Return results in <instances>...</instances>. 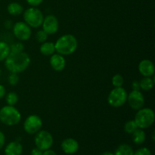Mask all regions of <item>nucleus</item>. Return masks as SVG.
I'll list each match as a JSON object with an SVG mask.
<instances>
[{"instance_id": "nucleus-17", "label": "nucleus", "mask_w": 155, "mask_h": 155, "mask_svg": "<svg viewBox=\"0 0 155 155\" xmlns=\"http://www.w3.org/2000/svg\"><path fill=\"white\" fill-rule=\"evenodd\" d=\"M132 138H133V141L136 145H140L143 144L145 142L146 139V134H145L144 130L140 128H138L137 130H135L133 133H132Z\"/></svg>"}, {"instance_id": "nucleus-34", "label": "nucleus", "mask_w": 155, "mask_h": 155, "mask_svg": "<svg viewBox=\"0 0 155 155\" xmlns=\"http://www.w3.org/2000/svg\"><path fill=\"white\" fill-rule=\"evenodd\" d=\"M42 155H57V154H56V153L54 152V151H52V150H51L49 148V149L42 151Z\"/></svg>"}, {"instance_id": "nucleus-18", "label": "nucleus", "mask_w": 155, "mask_h": 155, "mask_svg": "<svg viewBox=\"0 0 155 155\" xmlns=\"http://www.w3.org/2000/svg\"><path fill=\"white\" fill-rule=\"evenodd\" d=\"M8 13L12 16H19L24 12V8L18 2H11L7 7Z\"/></svg>"}, {"instance_id": "nucleus-19", "label": "nucleus", "mask_w": 155, "mask_h": 155, "mask_svg": "<svg viewBox=\"0 0 155 155\" xmlns=\"http://www.w3.org/2000/svg\"><path fill=\"white\" fill-rule=\"evenodd\" d=\"M140 85V89L143 91H150L153 89L154 85V79L150 77H144L142 80L139 81Z\"/></svg>"}, {"instance_id": "nucleus-33", "label": "nucleus", "mask_w": 155, "mask_h": 155, "mask_svg": "<svg viewBox=\"0 0 155 155\" xmlns=\"http://www.w3.org/2000/svg\"><path fill=\"white\" fill-rule=\"evenodd\" d=\"M30 155H42V151H41L39 148H33L31 151V154Z\"/></svg>"}, {"instance_id": "nucleus-14", "label": "nucleus", "mask_w": 155, "mask_h": 155, "mask_svg": "<svg viewBox=\"0 0 155 155\" xmlns=\"http://www.w3.org/2000/svg\"><path fill=\"white\" fill-rule=\"evenodd\" d=\"M49 64L54 71L61 72L65 68L66 60L64 58V56L61 55L58 53H54L52 55H51Z\"/></svg>"}, {"instance_id": "nucleus-24", "label": "nucleus", "mask_w": 155, "mask_h": 155, "mask_svg": "<svg viewBox=\"0 0 155 155\" xmlns=\"http://www.w3.org/2000/svg\"><path fill=\"white\" fill-rule=\"evenodd\" d=\"M112 85L114 87H122L124 83V78L121 74H115L111 80Z\"/></svg>"}, {"instance_id": "nucleus-11", "label": "nucleus", "mask_w": 155, "mask_h": 155, "mask_svg": "<svg viewBox=\"0 0 155 155\" xmlns=\"http://www.w3.org/2000/svg\"><path fill=\"white\" fill-rule=\"evenodd\" d=\"M42 30L48 35H53L58 30L59 23L58 20L54 15H48L44 17L42 24Z\"/></svg>"}, {"instance_id": "nucleus-31", "label": "nucleus", "mask_w": 155, "mask_h": 155, "mask_svg": "<svg viewBox=\"0 0 155 155\" xmlns=\"http://www.w3.org/2000/svg\"><path fill=\"white\" fill-rule=\"evenodd\" d=\"M6 95V89L3 85L0 84V99L4 98Z\"/></svg>"}, {"instance_id": "nucleus-9", "label": "nucleus", "mask_w": 155, "mask_h": 155, "mask_svg": "<svg viewBox=\"0 0 155 155\" xmlns=\"http://www.w3.org/2000/svg\"><path fill=\"white\" fill-rule=\"evenodd\" d=\"M42 127V120L38 115L32 114L27 117L24 122V130L30 135L36 134Z\"/></svg>"}, {"instance_id": "nucleus-16", "label": "nucleus", "mask_w": 155, "mask_h": 155, "mask_svg": "<svg viewBox=\"0 0 155 155\" xmlns=\"http://www.w3.org/2000/svg\"><path fill=\"white\" fill-rule=\"evenodd\" d=\"M39 51L42 55L45 56H51L53 54L56 52L55 46L54 43L51 42H47L45 41V42H42L39 48Z\"/></svg>"}, {"instance_id": "nucleus-2", "label": "nucleus", "mask_w": 155, "mask_h": 155, "mask_svg": "<svg viewBox=\"0 0 155 155\" xmlns=\"http://www.w3.org/2000/svg\"><path fill=\"white\" fill-rule=\"evenodd\" d=\"M56 52L63 56L74 54L78 47V41L72 34H65L59 37L54 43Z\"/></svg>"}, {"instance_id": "nucleus-23", "label": "nucleus", "mask_w": 155, "mask_h": 155, "mask_svg": "<svg viewBox=\"0 0 155 155\" xmlns=\"http://www.w3.org/2000/svg\"><path fill=\"white\" fill-rule=\"evenodd\" d=\"M124 129L126 133H128V134H132L135 130H137L138 127L134 120H130L125 123Z\"/></svg>"}, {"instance_id": "nucleus-1", "label": "nucleus", "mask_w": 155, "mask_h": 155, "mask_svg": "<svg viewBox=\"0 0 155 155\" xmlns=\"http://www.w3.org/2000/svg\"><path fill=\"white\" fill-rule=\"evenodd\" d=\"M30 57L24 51L21 52L10 51L5 60V65L9 72L18 74L25 71L30 66Z\"/></svg>"}, {"instance_id": "nucleus-30", "label": "nucleus", "mask_w": 155, "mask_h": 155, "mask_svg": "<svg viewBox=\"0 0 155 155\" xmlns=\"http://www.w3.org/2000/svg\"><path fill=\"white\" fill-rule=\"evenodd\" d=\"M5 142V136L2 131H0V150L4 147Z\"/></svg>"}, {"instance_id": "nucleus-8", "label": "nucleus", "mask_w": 155, "mask_h": 155, "mask_svg": "<svg viewBox=\"0 0 155 155\" xmlns=\"http://www.w3.org/2000/svg\"><path fill=\"white\" fill-rule=\"evenodd\" d=\"M14 36L19 41H27L31 37L32 30L24 21L16 22L12 27Z\"/></svg>"}, {"instance_id": "nucleus-32", "label": "nucleus", "mask_w": 155, "mask_h": 155, "mask_svg": "<svg viewBox=\"0 0 155 155\" xmlns=\"http://www.w3.org/2000/svg\"><path fill=\"white\" fill-rule=\"evenodd\" d=\"M132 88H133V90H140V85H139V81H136L133 82L132 83Z\"/></svg>"}, {"instance_id": "nucleus-25", "label": "nucleus", "mask_w": 155, "mask_h": 155, "mask_svg": "<svg viewBox=\"0 0 155 155\" xmlns=\"http://www.w3.org/2000/svg\"><path fill=\"white\" fill-rule=\"evenodd\" d=\"M48 35L43 30H38L36 33V40H37L38 42H40V43L45 42L47 40V39H48Z\"/></svg>"}, {"instance_id": "nucleus-27", "label": "nucleus", "mask_w": 155, "mask_h": 155, "mask_svg": "<svg viewBox=\"0 0 155 155\" xmlns=\"http://www.w3.org/2000/svg\"><path fill=\"white\" fill-rule=\"evenodd\" d=\"M8 81L11 86H16L19 82L18 74H15V73H11L10 75L8 76Z\"/></svg>"}, {"instance_id": "nucleus-20", "label": "nucleus", "mask_w": 155, "mask_h": 155, "mask_svg": "<svg viewBox=\"0 0 155 155\" xmlns=\"http://www.w3.org/2000/svg\"><path fill=\"white\" fill-rule=\"evenodd\" d=\"M133 148L127 144H122L119 145L115 151L114 155H133Z\"/></svg>"}, {"instance_id": "nucleus-10", "label": "nucleus", "mask_w": 155, "mask_h": 155, "mask_svg": "<svg viewBox=\"0 0 155 155\" xmlns=\"http://www.w3.org/2000/svg\"><path fill=\"white\" fill-rule=\"evenodd\" d=\"M127 102L132 109L138 110L145 105V97L140 90H133L127 95Z\"/></svg>"}, {"instance_id": "nucleus-28", "label": "nucleus", "mask_w": 155, "mask_h": 155, "mask_svg": "<svg viewBox=\"0 0 155 155\" xmlns=\"http://www.w3.org/2000/svg\"><path fill=\"white\" fill-rule=\"evenodd\" d=\"M133 155H151V152L149 148L143 147V148H139L137 151H135Z\"/></svg>"}, {"instance_id": "nucleus-13", "label": "nucleus", "mask_w": 155, "mask_h": 155, "mask_svg": "<svg viewBox=\"0 0 155 155\" xmlns=\"http://www.w3.org/2000/svg\"><path fill=\"white\" fill-rule=\"evenodd\" d=\"M61 149L65 154H74L79 150V143L73 138H67L61 142Z\"/></svg>"}, {"instance_id": "nucleus-21", "label": "nucleus", "mask_w": 155, "mask_h": 155, "mask_svg": "<svg viewBox=\"0 0 155 155\" xmlns=\"http://www.w3.org/2000/svg\"><path fill=\"white\" fill-rule=\"evenodd\" d=\"M10 51V45L7 42L0 41V62L5 60Z\"/></svg>"}, {"instance_id": "nucleus-38", "label": "nucleus", "mask_w": 155, "mask_h": 155, "mask_svg": "<svg viewBox=\"0 0 155 155\" xmlns=\"http://www.w3.org/2000/svg\"><path fill=\"white\" fill-rule=\"evenodd\" d=\"M1 74H2V70L1 68H0V77H1Z\"/></svg>"}, {"instance_id": "nucleus-36", "label": "nucleus", "mask_w": 155, "mask_h": 155, "mask_svg": "<svg viewBox=\"0 0 155 155\" xmlns=\"http://www.w3.org/2000/svg\"><path fill=\"white\" fill-rule=\"evenodd\" d=\"M101 155H114V154H113V153L110 152V151H105V152L103 153V154Z\"/></svg>"}, {"instance_id": "nucleus-26", "label": "nucleus", "mask_w": 155, "mask_h": 155, "mask_svg": "<svg viewBox=\"0 0 155 155\" xmlns=\"http://www.w3.org/2000/svg\"><path fill=\"white\" fill-rule=\"evenodd\" d=\"M24 44L21 42H15V43L10 45V51L12 52H21V51H24Z\"/></svg>"}, {"instance_id": "nucleus-37", "label": "nucleus", "mask_w": 155, "mask_h": 155, "mask_svg": "<svg viewBox=\"0 0 155 155\" xmlns=\"http://www.w3.org/2000/svg\"><path fill=\"white\" fill-rule=\"evenodd\" d=\"M152 139H153V141L154 140V132L153 133V134H152Z\"/></svg>"}, {"instance_id": "nucleus-7", "label": "nucleus", "mask_w": 155, "mask_h": 155, "mask_svg": "<svg viewBox=\"0 0 155 155\" xmlns=\"http://www.w3.org/2000/svg\"><path fill=\"white\" fill-rule=\"evenodd\" d=\"M54 139L51 133L46 130H39L36 133L34 138V143L36 148L40 149L41 151H45L52 146Z\"/></svg>"}, {"instance_id": "nucleus-35", "label": "nucleus", "mask_w": 155, "mask_h": 155, "mask_svg": "<svg viewBox=\"0 0 155 155\" xmlns=\"http://www.w3.org/2000/svg\"><path fill=\"white\" fill-rule=\"evenodd\" d=\"M14 24H12V21L8 20V21H6L5 23V27H6L7 29H10L11 27H13Z\"/></svg>"}, {"instance_id": "nucleus-22", "label": "nucleus", "mask_w": 155, "mask_h": 155, "mask_svg": "<svg viewBox=\"0 0 155 155\" xmlns=\"http://www.w3.org/2000/svg\"><path fill=\"white\" fill-rule=\"evenodd\" d=\"M18 95L16 92H11L5 95V101L8 105L15 106L18 101Z\"/></svg>"}, {"instance_id": "nucleus-29", "label": "nucleus", "mask_w": 155, "mask_h": 155, "mask_svg": "<svg viewBox=\"0 0 155 155\" xmlns=\"http://www.w3.org/2000/svg\"><path fill=\"white\" fill-rule=\"evenodd\" d=\"M26 1L31 7H37L39 5L42 4L43 0H26Z\"/></svg>"}, {"instance_id": "nucleus-6", "label": "nucleus", "mask_w": 155, "mask_h": 155, "mask_svg": "<svg viewBox=\"0 0 155 155\" xmlns=\"http://www.w3.org/2000/svg\"><path fill=\"white\" fill-rule=\"evenodd\" d=\"M127 93L123 87H114L109 93L107 101L110 106L113 107H120L127 102Z\"/></svg>"}, {"instance_id": "nucleus-5", "label": "nucleus", "mask_w": 155, "mask_h": 155, "mask_svg": "<svg viewBox=\"0 0 155 155\" xmlns=\"http://www.w3.org/2000/svg\"><path fill=\"white\" fill-rule=\"evenodd\" d=\"M24 21L31 28H39L44 19L42 12L36 7H30L23 12Z\"/></svg>"}, {"instance_id": "nucleus-12", "label": "nucleus", "mask_w": 155, "mask_h": 155, "mask_svg": "<svg viewBox=\"0 0 155 155\" xmlns=\"http://www.w3.org/2000/svg\"><path fill=\"white\" fill-rule=\"evenodd\" d=\"M138 69L142 77H151L154 74V64L151 61L148 59H144L141 61L138 66Z\"/></svg>"}, {"instance_id": "nucleus-4", "label": "nucleus", "mask_w": 155, "mask_h": 155, "mask_svg": "<svg viewBox=\"0 0 155 155\" xmlns=\"http://www.w3.org/2000/svg\"><path fill=\"white\" fill-rule=\"evenodd\" d=\"M134 120L138 128L148 129L154 124L155 120L154 111L149 107H142L137 110Z\"/></svg>"}, {"instance_id": "nucleus-15", "label": "nucleus", "mask_w": 155, "mask_h": 155, "mask_svg": "<svg viewBox=\"0 0 155 155\" xmlns=\"http://www.w3.org/2000/svg\"><path fill=\"white\" fill-rule=\"evenodd\" d=\"M23 152V146L21 142L14 141L6 145L5 148V155H21Z\"/></svg>"}, {"instance_id": "nucleus-3", "label": "nucleus", "mask_w": 155, "mask_h": 155, "mask_svg": "<svg viewBox=\"0 0 155 155\" xmlns=\"http://www.w3.org/2000/svg\"><path fill=\"white\" fill-rule=\"evenodd\" d=\"M21 114L15 106L5 105L0 109V121L8 127L16 126L21 122Z\"/></svg>"}]
</instances>
